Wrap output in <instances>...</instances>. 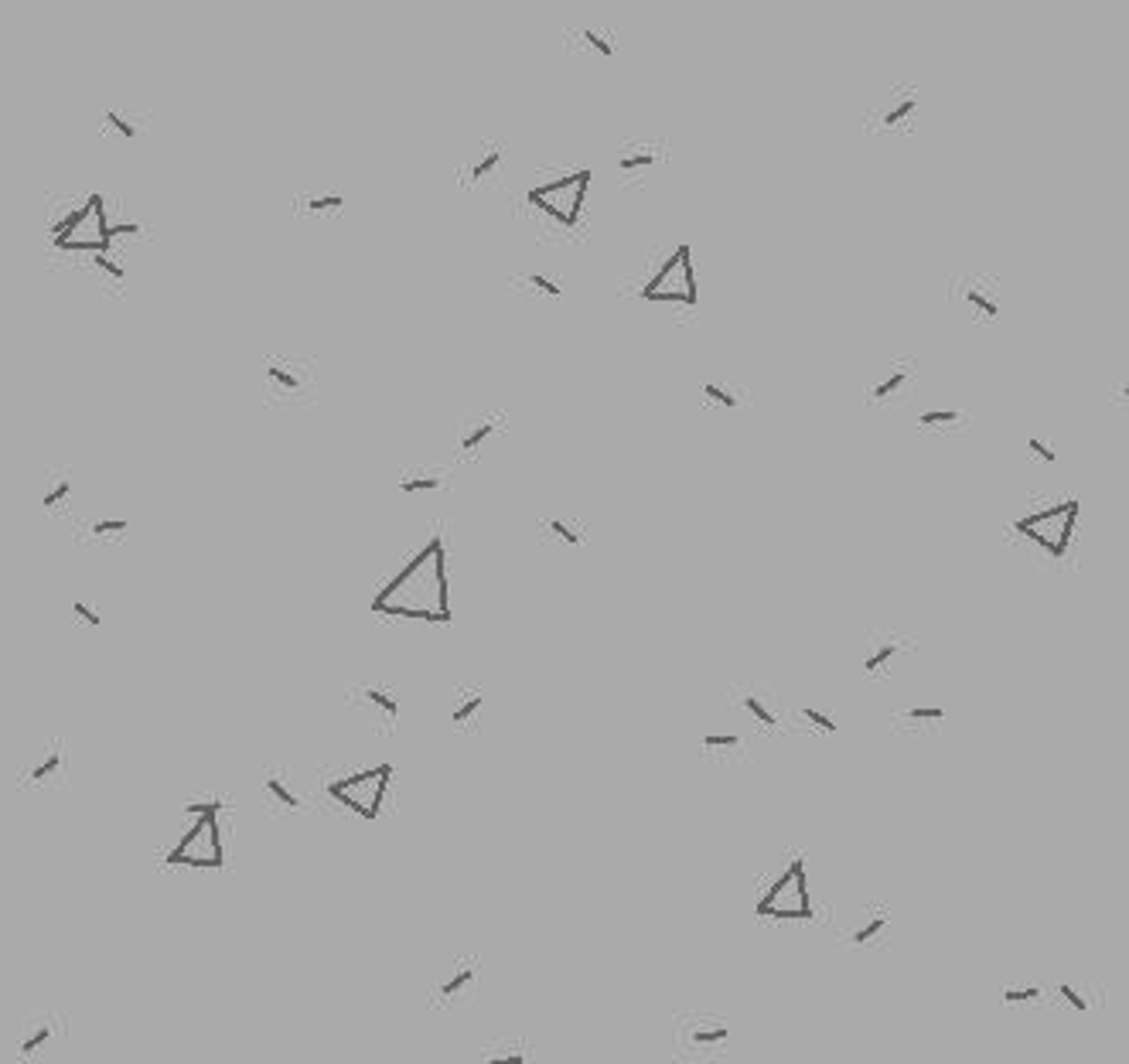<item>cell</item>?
Listing matches in <instances>:
<instances>
[{
    "mask_svg": "<svg viewBox=\"0 0 1129 1064\" xmlns=\"http://www.w3.org/2000/svg\"><path fill=\"white\" fill-rule=\"evenodd\" d=\"M372 611L383 618H414V622H451V587H447V547L441 532L403 556L396 574L372 597Z\"/></svg>",
    "mask_w": 1129,
    "mask_h": 1064,
    "instance_id": "obj_1",
    "label": "cell"
},
{
    "mask_svg": "<svg viewBox=\"0 0 1129 1064\" xmlns=\"http://www.w3.org/2000/svg\"><path fill=\"white\" fill-rule=\"evenodd\" d=\"M587 191H591V171L570 168L556 178L529 185L519 198V216L539 239L570 243L584 239L587 229Z\"/></svg>",
    "mask_w": 1129,
    "mask_h": 1064,
    "instance_id": "obj_2",
    "label": "cell"
},
{
    "mask_svg": "<svg viewBox=\"0 0 1129 1064\" xmlns=\"http://www.w3.org/2000/svg\"><path fill=\"white\" fill-rule=\"evenodd\" d=\"M635 297L652 307H666L676 318L693 321L700 311V287L693 270V249L686 243H672L662 253H652L639 280L631 283Z\"/></svg>",
    "mask_w": 1129,
    "mask_h": 1064,
    "instance_id": "obj_3",
    "label": "cell"
},
{
    "mask_svg": "<svg viewBox=\"0 0 1129 1064\" xmlns=\"http://www.w3.org/2000/svg\"><path fill=\"white\" fill-rule=\"evenodd\" d=\"M1075 518H1078V502L1054 499L1047 509L1014 518L1003 529V536L1020 543L1031 553V560H1054V566H1061L1075 560Z\"/></svg>",
    "mask_w": 1129,
    "mask_h": 1064,
    "instance_id": "obj_4",
    "label": "cell"
},
{
    "mask_svg": "<svg viewBox=\"0 0 1129 1064\" xmlns=\"http://www.w3.org/2000/svg\"><path fill=\"white\" fill-rule=\"evenodd\" d=\"M389 778H393V764H369V768H349V772L331 774L324 782V795L345 812L358 819L372 822L383 812L386 802Z\"/></svg>",
    "mask_w": 1129,
    "mask_h": 1064,
    "instance_id": "obj_5",
    "label": "cell"
},
{
    "mask_svg": "<svg viewBox=\"0 0 1129 1064\" xmlns=\"http://www.w3.org/2000/svg\"><path fill=\"white\" fill-rule=\"evenodd\" d=\"M314 366V355H270L263 362V399L270 406H311L318 393Z\"/></svg>",
    "mask_w": 1129,
    "mask_h": 1064,
    "instance_id": "obj_6",
    "label": "cell"
},
{
    "mask_svg": "<svg viewBox=\"0 0 1129 1064\" xmlns=\"http://www.w3.org/2000/svg\"><path fill=\"white\" fill-rule=\"evenodd\" d=\"M758 914L761 918H778V922H809L812 914H816V905H812L805 860L791 857L772 877V884L764 887L761 901H758Z\"/></svg>",
    "mask_w": 1129,
    "mask_h": 1064,
    "instance_id": "obj_7",
    "label": "cell"
},
{
    "mask_svg": "<svg viewBox=\"0 0 1129 1064\" xmlns=\"http://www.w3.org/2000/svg\"><path fill=\"white\" fill-rule=\"evenodd\" d=\"M918 382H922V362L914 355H887L884 362H877L866 376L864 386V406L870 410H895V406H908L918 393Z\"/></svg>",
    "mask_w": 1129,
    "mask_h": 1064,
    "instance_id": "obj_8",
    "label": "cell"
},
{
    "mask_svg": "<svg viewBox=\"0 0 1129 1064\" xmlns=\"http://www.w3.org/2000/svg\"><path fill=\"white\" fill-rule=\"evenodd\" d=\"M918 113H922V89L911 82H895L866 106L864 130L877 137H904L918 130Z\"/></svg>",
    "mask_w": 1129,
    "mask_h": 1064,
    "instance_id": "obj_9",
    "label": "cell"
},
{
    "mask_svg": "<svg viewBox=\"0 0 1129 1064\" xmlns=\"http://www.w3.org/2000/svg\"><path fill=\"white\" fill-rule=\"evenodd\" d=\"M949 301L959 304L972 324H997L1003 314V283L986 270H962L949 280Z\"/></svg>",
    "mask_w": 1129,
    "mask_h": 1064,
    "instance_id": "obj_10",
    "label": "cell"
},
{
    "mask_svg": "<svg viewBox=\"0 0 1129 1064\" xmlns=\"http://www.w3.org/2000/svg\"><path fill=\"white\" fill-rule=\"evenodd\" d=\"M669 164V141L666 137H652V133H641V137H625L614 151V174H618V185L622 188H645L649 178L659 168Z\"/></svg>",
    "mask_w": 1129,
    "mask_h": 1064,
    "instance_id": "obj_11",
    "label": "cell"
},
{
    "mask_svg": "<svg viewBox=\"0 0 1129 1064\" xmlns=\"http://www.w3.org/2000/svg\"><path fill=\"white\" fill-rule=\"evenodd\" d=\"M454 178L464 191H478V188H502L508 178V147L495 137H485V141H474L468 151L458 160V171Z\"/></svg>",
    "mask_w": 1129,
    "mask_h": 1064,
    "instance_id": "obj_12",
    "label": "cell"
},
{
    "mask_svg": "<svg viewBox=\"0 0 1129 1064\" xmlns=\"http://www.w3.org/2000/svg\"><path fill=\"white\" fill-rule=\"evenodd\" d=\"M508 430V410L502 406H474L454 427V454L461 464L481 461V454L495 437Z\"/></svg>",
    "mask_w": 1129,
    "mask_h": 1064,
    "instance_id": "obj_13",
    "label": "cell"
},
{
    "mask_svg": "<svg viewBox=\"0 0 1129 1064\" xmlns=\"http://www.w3.org/2000/svg\"><path fill=\"white\" fill-rule=\"evenodd\" d=\"M168 863L185 867H222V836H218V812L198 816L195 826L181 836V843L168 853Z\"/></svg>",
    "mask_w": 1129,
    "mask_h": 1064,
    "instance_id": "obj_14",
    "label": "cell"
},
{
    "mask_svg": "<svg viewBox=\"0 0 1129 1064\" xmlns=\"http://www.w3.org/2000/svg\"><path fill=\"white\" fill-rule=\"evenodd\" d=\"M349 703L366 716L372 730L379 734H393L396 720H399V697L386 682H358L349 689Z\"/></svg>",
    "mask_w": 1129,
    "mask_h": 1064,
    "instance_id": "obj_15",
    "label": "cell"
},
{
    "mask_svg": "<svg viewBox=\"0 0 1129 1064\" xmlns=\"http://www.w3.org/2000/svg\"><path fill=\"white\" fill-rule=\"evenodd\" d=\"M730 1041V1024L724 1017H686L679 1024V1047L689 1057L720 1055Z\"/></svg>",
    "mask_w": 1129,
    "mask_h": 1064,
    "instance_id": "obj_16",
    "label": "cell"
},
{
    "mask_svg": "<svg viewBox=\"0 0 1129 1064\" xmlns=\"http://www.w3.org/2000/svg\"><path fill=\"white\" fill-rule=\"evenodd\" d=\"M700 406L703 410H720V413H737L754 399V386L744 382V379L727 376V372H716V376L703 379L697 386Z\"/></svg>",
    "mask_w": 1129,
    "mask_h": 1064,
    "instance_id": "obj_17",
    "label": "cell"
},
{
    "mask_svg": "<svg viewBox=\"0 0 1129 1064\" xmlns=\"http://www.w3.org/2000/svg\"><path fill=\"white\" fill-rule=\"evenodd\" d=\"M474 986H478V959H454L441 972V980L433 982L430 1003L433 1007H458V1003L471 999Z\"/></svg>",
    "mask_w": 1129,
    "mask_h": 1064,
    "instance_id": "obj_18",
    "label": "cell"
},
{
    "mask_svg": "<svg viewBox=\"0 0 1129 1064\" xmlns=\"http://www.w3.org/2000/svg\"><path fill=\"white\" fill-rule=\"evenodd\" d=\"M901 652H911V638H908V635H897V631H870V635H866V652H864V659H860V669H864V676H870V679L887 676Z\"/></svg>",
    "mask_w": 1129,
    "mask_h": 1064,
    "instance_id": "obj_19",
    "label": "cell"
},
{
    "mask_svg": "<svg viewBox=\"0 0 1129 1064\" xmlns=\"http://www.w3.org/2000/svg\"><path fill=\"white\" fill-rule=\"evenodd\" d=\"M564 45L577 55H594L601 62L618 58V31L604 24H574L564 31Z\"/></svg>",
    "mask_w": 1129,
    "mask_h": 1064,
    "instance_id": "obj_20",
    "label": "cell"
},
{
    "mask_svg": "<svg viewBox=\"0 0 1129 1064\" xmlns=\"http://www.w3.org/2000/svg\"><path fill=\"white\" fill-rule=\"evenodd\" d=\"M536 539L543 543H556V547H587V522L577 516H564V512H543L536 518Z\"/></svg>",
    "mask_w": 1129,
    "mask_h": 1064,
    "instance_id": "obj_21",
    "label": "cell"
},
{
    "mask_svg": "<svg viewBox=\"0 0 1129 1064\" xmlns=\"http://www.w3.org/2000/svg\"><path fill=\"white\" fill-rule=\"evenodd\" d=\"M396 488L410 495V499H427V495H437V491L451 488V472L447 468H437V464H414V468H403L399 478H396Z\"/></svg>",
    "mask_w": 1129,
    "mask_h": 1064,
    "instance_id": "obj_22",
    "label": "cell"
},
{
    "mask_svg": "<svg viewBox=\"0 0 1129 1064\" xmlns=\"http://www.w3.org/2000/svg\"><path fill=\"white\" fill-rule=\"evenodd\" d=\"M485 713V693L481 686H458L451 697V727L458 734H474Z\"/></svg>",
    "mask_w": 1129,
    "mask_h": 1064,
    "instance_id": "obj_23",
    "label": "cell"
},
{
    "mask_svg": "<svg viewBox=\"0 0 1129 1064\" xmlns=\"http://www.w3.org/2000/svg\"><path fill=\"white\" fill-rule=\"evenodd\" d=\"M737 703L747 716H751L754 724L761 727V730H781L785 727V716L778 710V699L768 693V689H741L737 693Z\"/></svg>",
    "mask_w": 1129,
    "mask_h": 1064,
    "instance_id": "obj_24",
    "label": "cell"
},
{
    "mask_svg": "<svg viewBox=\"0 0 1129 1064\" xmlns=\"http://www.w3.org/2000/svg\"><path fill=\"white\" fill-rule=\"evenodd\" d=\"M508 291L533 297V301H560L564 297V280L553 274H539V270H522V274L508 277Z\"/></svg>",
    "mask_w": 1129,
    "mask_h": 1064,
    "instance_id": "obj_25",
    "label": "cell"
},
{
    "mask_svg": "<svg viewBox=\"0 0 1129 1064\" xmlns=\"http://www.w3.org/2000/svg\"><path fill=\"white\" fill-rule=\"evenodd\" d=\"M349 205V198L341 195V191H304V195H294L291 198V212L297 216H308V218H335L345 212Z\"/></svg>",
    "mask_w": 1129,
    "mask_h": 1064,
    "instance_id": "obj_26",
    "label": "cell"
},
{
    "mask_svg": "<svg viewBox=\"0 0 1129 1064\" xmlns=\"http://www.w3.org/2000/svg\"><path fill=\"white\" fill-rule=\"evenodd\" d=\"M970 427H972L970 410H925L918 416V434H935V437L966 434Z\"/></svg>",
    "mask_w": 1129,
    "mask_h": 1064,
    "instance_id": "obj_27",
    "label": "cell"
},
{
    "mask_svg": "<svg viewBox=\"0 0 1129 1064\" xmlns=\"http://www.w3.org/2000/svg\"><path fill=\"white\" fill-rule=\"evenodd\" d=\"M891 932V914L881 907V911H870L866 914V922L860 924L857 932L850 935V942L857 945V949H870V945L884 942V935Z\"/></svg>",
    "mask_w": 1129,
    "mask_h": 1064,
    "instance_id": "obj_28",
    "label": "cell"
},
{
    "mask_svg": "<svg viewBox=\"0 0 1129 1064\" xmlns=\"http://www.w3.org/2000/svg\"><path fill=\"white\" fill-rule=\"evenodd\" d=\"M62 768H66V751H62V744H48L45 751H41L38 764H31L28 772H24V782L41 785V782H48L52 774L62 772Z\"/></svg>",
    "mask_w": 1129,
    "mask_h": 1064,
    "instance_id": "obj_29",
    "label": "cell"
},
{
    "mask_svg": "<svg viewBox=\"0 0 1129 1064\" xmlns=\"http://www.w3.org/2000/svg\"><path fill=\"white\" fill-rule=\"evenodd\" d=\"M481 1064H529L526 1041H499L481 1051Z\"/></svg>",
    "mask_w": 1129,
    "mask_h": 1064,
    "instance_id": "obj_30",
    "label": "cell"
},
{
    "mask_svg": "<svg viewBox=\"0 0 1129 1064\" xmlns=\"http://www.w3.org/2000/svg\"><path fill=\"white\" fill-rule=\"evenodd\" d=\"M263 788H266V795L273 799V805H280V809H287V812H297L304 805L301 795H297V791L287 785V778H283L280 772H266Z\"/></svg>",
    "mask_w": 1129,
    "mask_h": 1064,
    "instance_id": "obj_31",
    "label": "cell"
},
{
    "mask_svg": "<svg viewBox=\"0 0 1129 1064\" xmlns=\"http://www.w3.org/2000/svg\"><path fill=\"white\" fill-rule=\"evenodd\" d=\"M72 491H76L72 474H52V485H48L45 495H41V509L45 512L66 509V502L72 499Z\"/></svg>",
    "mask_w": 1129,
    "mask_h": 1064,
    "instance_id": "obj_32",
    "label": "cell"
},
{
    "mask_svg": "<svg viewBox=\"0 0 1129 1064\" xmlns=\"http://www.w3.org/2000/svg\"><path fill=\"white\" fill-rule=\"evenodd\" d=\"M700 751L710 754V757H714V754L727 757V754L744 751V741H741V734H720V730H714V734H703V741H700Z\"/></svg>",
    "mask_w": 1129,
    "mask_h": 1064,
    "instance_id": "obj_33",
    "label": "cell"
},
{
    "mask_svg": "<svg viewBox=\"0 0 1129 1064\" xmlns=\"http://www.w3.org/2000/svg\"><path fill=\"white\" fill-rule=\"evenodd\" d=\"M103 127H106V130H116V133L123 137V141H137V137H141L137 116L127 113V110H116V106L103 113Z\"/></svg>",
    "mask_w": 1129,
    "mask_h": 1064,
    "instance_id": "obj_34",
    "label": "cell"
},
{
    "mask_svg": "<svg viewBox=\"0 0 1129 1064\" xmlns=\"http://www.w3.org/2000/svg\"><path fill=\"white\" fill-rule=\"evenodd\" d=\"M945 710L941 707H911L904 713H895V727H922V724H941Z\"/></svg>",
    "mask_w": 1129,
    "mask_h": 1064,
    "instance_id": "obj_35",
    "label": "cell"
},
{
    "mask_svg": "<svg viewBox=\"0 0 1129 1064\" xmlns=\"http://www.w3.org/2000/svg\"><path fill=\"white\" fill-rule=\"evenodd\" d=\"M1027 457H1031V461H1037V464H1045V468H1054V464H1058V447H1054L1051 437L1034 434L1031 441H1027Z\"/></svg>",
    "mask_w": 1129,
    "mask_h": 1064,
    "instance_id": "obj_36",
    "label": "cell"
},
{
    "mask_svg": "<svg viewBox=\"0 0 1129 1064\" xmlns=\"http://www.w3.org/2000/svg\"><path fill=\"white\" fill-rule=\"evenodd\" d=\"M89 263H93L96 270H99V274H106V277H110V280H113V283H123V280H127V266H123V263H116V256H110V253H96L93 260H89Z\"/></svg>",
    "mask_w": 1129,
    "mask_h": 1064,
    "instance_id": "obj_37",
    "label": "cell"
},
{
    "mask_svg": "<svg viewBox=\"0 0 1129 1064\" xmlns=\"http://www.w3.org/2000/svg\"><path fill=\"white\" fill-rule=\"evenodd\" d=\"M89 532H93L96 539L123 536V532H130V522H127V518H99V522H93V526H89Z\"/></svg>",
    "mask_w": 1129,
    "mask_h": 1064,
    "instance_id": "obj_38",
    "label": "cell"
},
{
    "mask_svg": "<svg viewBox=\"0 0 1129 1064\" xmlns=\"http://www.w3.org/2000/svg\"><path fill=\"white\" fill-rule=\"evenodd\" d=\"M799 716H802V720H805V724L812 727V730H819V734H836V720H833V716H829V713H822V710H812V707H805Z\"/></svg>",
    "mask_w": 1129,
    "mask_h": 1064,
    "instance_id": "obj_39",
    "label": "cell"
},
{
    "mask_svg": "<svg viewBox=\"0 0 1129 1064\" xmlns=\"http://www.w3.org/2000/svg\"><path fill=\"white\" fill-rule=\"evenodd\" d=\"M1054 993H1058V997H1061L1064 1003L1075 1010V1013H1089V999L1078 993V986H1075V982H1058V989H1054Z\"/></svg>",
    "mask_w": 1129,
    "mask_h": 1064,
    "instance_id": "obj_40",
    "label": "cell"
},
{
    "mask_svg": "<svg viewBox=\"0 0 1129 1064\" xmlns=\"http://www.w3.org/2000/svg\"><path fill=\"white\" fill-rule=\"evenodd\" d=\"M1041 997V989L1037 986H1003L1000 989V999L1003 1003H1034Z\"/></svg>",
    "mask_w": 1129,
    "mask_h": 1064,
    "instance_id": "obj_41",
    "label": "cell"
},
{
    "mask_svg": "<svg viewBox=\"0 0 1129 1064\" xmlns=\"http://www.w3.org/2000/svg\"><path fill=\"white\" fill-rule=\"evenodd\" d=\"M72 614H76V622H83L85 628H103V614L96 611L89 601H76L72 604Z\"/></svg>",
    "mask_w": 1129,
    "mask_h": 1064,
    "instance_id": "obj_42",
    "label": "cell"
},
{
    "mask_svg": "<svg viewBox=\"0 0 1129 1064\" xmlns=\"http://www.w3.org/2000/svg\"><path fill=\"white\" fill-rule=\"evenodd\" d=\"M48 1037H52V1027L48 1024H41L38 1030H31V1034L21 1041V1055H35L41 1044H48Z\"/></svg>",
    "mask_w": 1129,
    "mask_h": 1064,
    "instance_id": "obj_43",
    "label": "cell"
},
{
    "mask_svg": "<svg viewBox=\"0 0 1129 1064\" xmlns=\"http://www.w3.org/2000/svg\"><path fill=\"white\" fill-rule=\"evenodd\" d=\"M185 812H191V816H208V812H222V802H218V799L188 802V805H185Z\"/></svg>",
    "mask_w": 1129,
    "mask_h": 1064,
    "instance_id": "obj_44",
    "label": "cell"
},
{
    "mask_svg": "<svg viewBox=\"0 0 1129 1064\" xmlns=\"http://www.w3.org/2000/svg\"><path fill=\"white\" fill-rule=\"evenodd\" d=\"M1109 403H1129V382L1109 389Z\"/></svg>",
    "mask_w": 1129,
    "mask_h": 1064,
    "instance_id": "obj_45",
    "label": "cell"
}]
</instances>
